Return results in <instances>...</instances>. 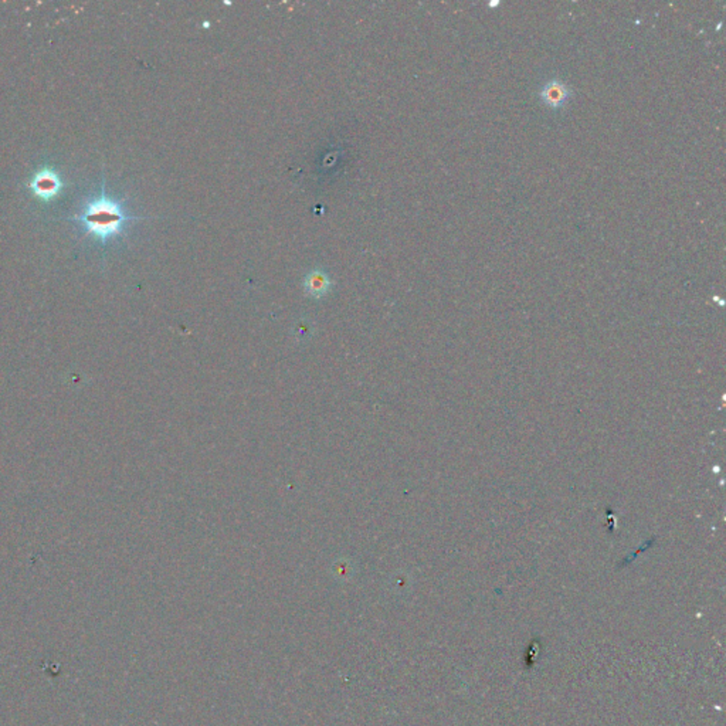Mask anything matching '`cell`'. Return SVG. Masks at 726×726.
<instances>
[{
	"mask_svg": "<svg viewBox=\"0 0 726 726\" xmlns=\"http://www.w3.org/2000/svg\"><path fill=\"white\" fill-rule=\"evenodd\" d=\"M60 184L61 183L54 172L41 171L34 176L32 182V188L37 196L43 197V199H50L58 192Z\"/></svg>",
	"mask_w": 726,
	"mask_h": 726,
	"instance_id": "obj_3",
	"label": "cell"
},
{
	"mask_svg": "<svg viewBox=\"0 0 726 726\" xmlns=\"http://www.w3.org/2000/svg\"><path fill=\"white\" fill-rule=\"evenodd\" d=\"M139 219L142 217L127 215L118 202L107 197L106 195H101L94 202L87 204L84 212L78 217L87 233L93 234L101 241H107L122 234L123 226L128 221Z\"/></svg>",
	"mask_w": 726,
	"mask_h": 726,
	"instance_id": "obj_1",
	"label": "cell"
},
{
	"mask_svg": "<svg viewBox=\"0 0 726 726\" xmlns=\"http://www.w3.org/2000/svg\"><path fill=\"white\" fill-rule=\"evenodd\" d=\"M330 285L332 284H330L329 277L324 271H321V269L311 271L304 280L305 293L309 297H314V298L324 297L330 289Z\"/></svg>",
	"mask_w": 726,
	"mask_h": 726,
	"instance_id": "obj_4",
	"label": "cell"
},
{
	"mask_svg": "<svg viewBox=\"0 0 726 726\" xmlns=\"http://www.w3.org/2000/svg\"><path fill=\"white\" fill-rule=\"evenodd\" d=\"M570 95L569 87L561 80H549L542 86L541 91H539V97H541L542 102L545 106L550 108H561L564 107L568 98Z\"/></svg>",
	"mask_w": 726,
	"mask_h": 726,
	"instance_id": "obj_2",
	"label": "cell"
}]
</instances>
